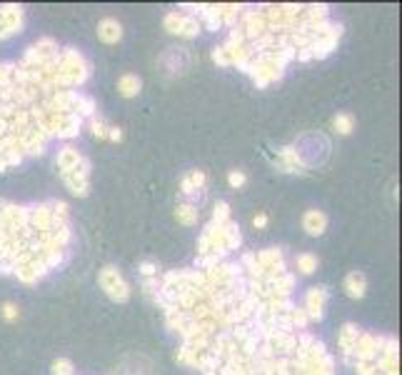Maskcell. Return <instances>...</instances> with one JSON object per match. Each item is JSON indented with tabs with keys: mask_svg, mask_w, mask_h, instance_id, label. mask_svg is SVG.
I'll use <instances>...</instances> for the list:
<instances>
[{
	"mask_svg": "<svg viewBox=\"0 0 402 375\" xmlns=\"http://www.w3.org/2000/svg\"><path fill=\"white\" fill-rule=\"evenodd\" d=\"M100 283H103L105 293H108L113 300H127V295H130L127 283L123 281V278L118 276V271H113V268H105V271L100 273Z\"/></svg>",
	"mask_w": 402,
	"mask_h": 375,
	"instance_id": "6da1fadb",
	"label": "cell"
},
{
	"mask_svg": "<svg viewBox=\"0 0 402 375\" xmlns=\"http://www.w3.org/2000/svg\"><path fill=\"white\" fill-rule=\"evenodd\" d=\"M98 35L103 43L115 45L118 40L123 38V25L115 20V18H105V20H100V25H98Z\"/></svg>",
	"mask_w": 402,
	"mask_h": 375,
	"instance_id": "7a4b0ae2",
	"label": "cell"
},
{
	"mask_svg": "<svg viewBox=\"0 0 402 375\" xmlns=\"http://www.w3.org/2000/svg\"><path fill=\"white\" fill-rule=\"evenodd\" d=\"M303 228L310 233V235H322L327 228V216L322 210H308L303 216Z\"/></svg>",
	"mask_w": 402,
	"mask_h": 375,
	"instance_id": "3957f363",
	"label": "cell"
},
{
	"mask_svg": "<svg viewBox=\"0 0 402 375\" xmlns=\"http://www.w3.org/2000/svg\"><path fill=\"white\" fill-rule=\"evenodd\" d=\"M345 290L350 298H363L365 290H368V281H365L363 273H350L345 278Z\"/></svg>",
	"mask_w": 402,
	"mask_h": 375,
	"instance_id": "277c9868",
	"label": "cell"
},
{
	"mask_svg": "<svg viewBox=\"0 0 402 375\" xmlns=\"http://www.w3.org/2000/svg\"><path fill=\"white\" fill-rule=\"evenodd\" d=\"M140 88H143V83H140V78L132 75V73H125V75L118 80V90H120L123 98H135V95L140 93Z\"/></svg>",
	"mask_w": 402,
	"mask_h": 375,
	"instance_id": "5b68a950",
	"label": "cell"
},
{
	"mask_svg": "<svg viewBox=\"0 0 402 375\" xmlns=\"http://www.w3.org/2000/svg\"><path fill=\"white\" fill-rule=\"evenodd\" d=\"M332 125L337 128V133H340V135H350V133H353V128H355V118L347 116V113H340V116H335Z\"/></svg>",
	"mask_w": 402,
	"mask_h": 375,
	"instance_id": "8992f818",
	"label": "cell"
},
{
	"mask_svg": "<svg viewBox=\"0 0 402 375\" xmlns=\"http://www.w3.org/2000/svg\"><path fill=\"white\" fill-rule=\"evenodd\" d=\"M298 268L305 273V276H310V273L318 268V258H315V255H310V253L298 255Z\"/></svg>",
	"mask_w": 402,
	"mask_h": 375,
	"instance_id": "52a82bcc",
	"label": "cell"
},
{
	"mask_svg": "<svg viewBox=\"0 0 402 375\" xmlns=\"http://www.w3.org/2000/svg\"><path fill=\"white\" fill-rule=\"evenodd\" d=\"M245 180H248V176H245L243 171H230V176H227V183H230L232 188H243Z\"/></svg>",
	"mask_w": 402,
	"mask_h": 375,
	"instance_id": "ba28073f",
	"label": "cell"
},
{
	"mask_svg": "<svg viewBox=\"0 0 402 375\" xmlns=\"http://www.w3.org/2000/svg\"><path fill=\"white\" fill-rule=\"evenodd\" d=\"M3 318L8 320V323H13V320H18V308L13 303H3Z\"/></svg>",
	"mask_w": 402,
	"mask_h": 375,
	"instance_id": "9c48e42d",
	"label": "cell"
},
{
	"mask_svg": "<svg viewBox=\"0 0 402 375\" xmlns=\"http://www.w3.org/2000/svg\"><path fill=\"white\" fill-rule=\"evenodd\" d=\"M56 375H70V363H68V360H58Z\"/></svg>",
	"mask_w": 402,
	"mask_h": 375,
	"instance_id": "30bf717a",
	"label": "cell"
},
{
	"mask_svg": "<svg viewBox=\"0 0 402 375\" xmlns=\"http://www.w3.org/2000/svg\"><path fill=\"white\" fill-rule=\"evenodd\" d=\"M108 140H113V143H118V140H123V133L120 128H108V135H105Z\"/></svg>",
	"mask_w": 402,
	"mask_h": 375,
	"instance_id": "8fae6325",
	"label": "cell"
},
{
	"mask_svg": "<svg viewBox=\"0 0 402 375\" xmlns=\"http://www.w3.org/2000/svg\"><path fill=\"white\" fill-rule=\"evenodd\" d=\"M253 226H255V228H265V226H268V216H265V213L255 216V218H253Z\"/></svg>",
	"mask_w": 402,
	"mask_h": 375,
	"instance_id": "7c38bea8",
	"label": "cell"
}]
</instances>
